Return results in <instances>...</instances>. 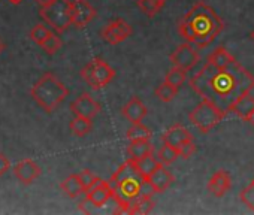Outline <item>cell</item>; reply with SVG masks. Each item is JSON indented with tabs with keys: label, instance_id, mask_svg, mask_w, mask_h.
I'll list each match as a JSON object with an SVG mask.
<instances>
[{
	"label": "cell",
	"instance_id": "1",
	"mask_svg": "<svg viewBox=\"0 0 254 215\" xmlns=\"http://www.w3.org/2000/svg\"><path fill=\"white\" fill-rule=\"evenodd\" d=\"M190 87L202 99L229 114L235 102L254 88V75L236 60L226 67L205 63L190 79Z\"/></svg>",
	"mask_w": 254,
	"mask_h": 215
},
{
	"label": "cell",
	"instance_id": "2",
	"mask_svg": "<svg viewBox=\"0 0 254 215\" xmlns=\"http://www.w3.org/2000/svg\"><path fill=\"white\" fill-rule=\"evenodd\" d=\"M181 36L196 48H206L224 29L218 14L203 2H197L178 24Z\"/></svg>",
	"mask_w": 254,
	"mask_h": 215
},
{
	"label": "cell",
	"instance_id": "3",
	"mask_svg": "<svg viewBox=\"0 0 254 215\" xmlns=\"http://www.w3.org/2000/svg\"><path fill=\"white\" fill-rule=\"evenodd\" d=\"M147 179L141 175L135 160L127 159L118 170L108 181L112 188V199L115 200L118 209L117 214H130L132 203L142 196V187Z\"/></svg>",
	"mask_w": 254,
	"mask_h": 215
},
{
	"label": "cell",
	"instance_id": "4",
	"mask_svg": "<svg viewBox=\"0 0 254 215\" xmlns=\"http://www.w3.org/2000/svg\"><path fill=\"white\" fill-rule=\"evenodd\" d=\"M30 94L45 112L51 114L69 96V90L56 75L47 72L35 82V85L30 90Z\"/></svg>",
	"mask_w": 254,
	"mask_h": 215
},
{
	"label": "cell",
	"instance_id": "5",
	"mask_svg": "<svg viewBox=\"0 0 254 215\" xmlns=\"http://www.w3.org/2000/svg\"><path fill=\"white\" fill-rule=\"evenodd\" d=\"M39 15L53 30L62 33L72 26V2L70 0H53L51 3L41 6Z\"/></svg>",
	"mask_w": 254,
	"mask_h": 215
},
{
	"label": "cell",
	"instance_id": "6",
	"mask_svg": "<svg viewBox=\"0 0 254 215\" xmlns=\"http://www.w3.org/2000/svg\"><path fill=\"white\" fill-rule=\"evenodd\" d=\"M226 117L224 112H221L218 108L211 103L206 99H202V102L190 112L189 120L193 126H196L202 133L211 132L223 118Z\"/></svg>",
	"mask_w": 254,
	"mask_h": 215
},
{
	"label": "cell",
	"instance_id": "7",
	"mask_svg": "<svg viewBox=\"0 0 254 215\" xmlns=\"http://www.w3.org/2000/svg\"><path fill=\"white\" fill-rule=\"evenodd\" d=\"M81 76L93 90H100L115 78V70L102 58H94L82 67Z\"/></svg>",
	"mask_w": 254,
	"mask_h": 215
},
{
	"label": "cell",
	"instance_id": "8",
	"mask_svg": "<svg viewBox=\"0 0 254 215\" xmlns=\"http://www.w3.org/2000/svg\"><path fill=\"white\" fill-rule=\"evenodd\" d=\"M199 53L194 48V45H191L190 42L181 44L180 47H177V50L169 55V60L174 66L181 67L184 70H190L193 69L197 63H199Z\"/></svg>",
	"mask_w": 254,
	"mask_h": 215
},
{
	"label": "cell",
	"instance_id": "9",
	"mask_svg": "<svg viewBox=\"0 0 254 215\" xmlns=\"http://www.w3.org/2000/svg\"><path fill=\"white\" fill-rule=\"evenodd\" d=\"M130 35H132L130 24L121 18H117V20L108 23L106 27L102 30V38L109 45H118L123 41H126Z\"/></svg>",
	"mask_w": 254,
	"mask_h": 215
},
{
	"label": "cell",
	"instance_id": "10",
	"mask_svg": "<svg viewBox=\"0 0 254 215\" xmlns=\"http://www.w3.org/2000/svg\"><path fill=\"white\" fill-rule=\"evenodd\" d=\"M70 111L75 117L93 120L100 112V105L88 93H82L70 103Z\"/></svg>",
	"mask_w": 254,
	"mask_h": 215
},
{
	"label": "cell",
	"instance_id": "11",
	"mask_svg": "<svg viewBox=\"0 0 254 215\" xmlns=\"http://www.w3.org/2000/svg\"><path fill=\"white\" fill-rule=\"evenodd\" d=\"M96 9L88 0H72V26L82 29L96 17Z\"/></svg>",
	"mask_w": 254,
	"mask_h": 215
},
{
	"label": "cell",
	"instance_id": "12",
	"mask_svg": "<svg viewBox=\"0 0 254 215\" xmlns=\"http://www.w3.org/2000/svg\"><path fill=\"white\" fill-rule=\"evenodd\" d=\"M14 173L17 176V179L21 184H32L33 181H36L41 175V167L36 161H33L32 159H24L21 161H18L14 167Z\"/></svg>",
	"mask_w": 254,
	"mask_h": 215
},
{
	"label": "cell",
	"instance_id": "13",
	"mask_svg": "<svg viewBox=\"0 0 254 215\" xmlns=\"http://www.w3.org/2000/svg\"><path fill=\"white\" fill-rule=\"evenodd\" d=\"M147 106L142 103V100L139 97H132L129 102H127L123 109L121 114L123 117L129 121L130 124H136V123H142V120L147 117Z\"/></svg>",
	"mask_w": 254,
	"mask_h": 215
},
{
	"label": "cell",
	"instance_id": "14",
	"mask_svg": "<svg viewBox=\"0 0 254 215\" xmlns=\"http://www.w3.org/2000/svg\"><path fill=\"white\" fill-rule=\"evenodd\" d=\"M206 187L214 197H223L232 188V178L227 170L220 169L209 178Z\"/></svg>",
	"mask_w": 254,
	"mask_h": 215
},
{
	"label": "cell",
	"instance_id": "15",
	"mask_svg": "<svg viewBox=\"0 0 254 215\" xmlns=\"http://www.w3.org/2000/svg\"><path fill=\"white\" fill-rule=\"evenodd\" d=\"M85 197L96 206L102 208L108 203L109 199H112V188L108 181H99L94 187H91L87 193Z\"/></svg>",
	"mask_w": 254,
	"mask_h": 215
},
{
	"label": "cell",
	"instance_id": "16",
	"mask_svg": "<svg viewBox=\"0 0 254 215\" xmlns=\"http://www.w3.org/2000/svg\"><path fill=\"white\" fill-rule=\"evenodd\" d=\"M193 136L191 133L181 124H175L172 126L165 135H163V144H168V145H172L175 148H181L186 142L191 141Z\"/></svg>",
	"mask_w": 254,
	"mask_h": 215
},
{
	"label": "cell",
	"instance_id": "17",
	"mask_svg": "<svg viewBox=\"0 0 254 215\" xmlns=\"http://www.w3.org/2000/svg\"><path fill=\"white\" fill-rule=\"evenodd\" d=\"M230 112H233L235 115H238L244 121H250V118L254 114V97L250 93L244 94L242 97H239L235 102Z\"/></svg>",
	"mask_w": 254,
	"mask_h": 215
},
{
	"label": "cell",
	"instance_id": "18",
	"mask_svg": "<svg viewBox=\"0 0 254 215\" xmlns=\"http://www.w3.org/2000/svg\"><path fill=\"white\" fill-rule=\"evenodd\" d=\"M147 181L150 182V185L153 187V190H154L156 193H163V191H166V190L172 185V182H174V175H172L165 166H162V167H159Z\"/></svg>",
	"mask_w": 254,
	"mask_h": 215
},
{
	"label": "cell",
	"instance_id": "19",
	"mask_svg": "<svg viewBox=\"0 0 254 215\" xmlns=\"http://www.w3.org/2000/svg\"><path fill=\"white\" fill-rule=\"evenodd\" d=\"M60 188H62V191H63L67 197H70V199H76V197H79L81 194L85 193V188H84V185H82V182H81L78 173L69 175L66 179H63L62 184H60Z\"/></svg>",
	"mask_w": 254,
	"mask_h": 215
},
{
	"label": "cell",
	"instance_id": "20",
	"mask_svg": "<svg viewBox=\"0 0 254 215\" xmlns=\"http://www.w3.org/2000/svg\"><path fill=\"white\" fill-rule=\"evenodd\" d=\"M150 154H153V145L150 141H132L127 147V157L132 160H139Z\"/></svg>",
	"mask_w": 254,
	"mask_h": 215
},
{
	"label": "cell",
	"instance_id": "21",
	"mask_svg": "<svg viewBox=\"0 0 254 215\" xmlns=\"http://www.w3.org/2000/svg\"><path fill=\"white\" fill-rule=\"evenodd\" d=\"M135 163H136V166H138L141 175H142L145 179H148L159 167L163 166V163H162L160 160H157L156 157H153V154L145 156V157H142V159H139V160H135Z\"/></svg>",
	"mask_w": 254,
	"mask_h": 215
},
{
	"label": "cell",
	"instance_id": "22",
	"mask_svg": "<svg viewBox=\"0 0 254 215\" xmlns=\"http://www.w3.org/2000/svg\"><path fill=\"white\" fill-rule=\"evenodd\" d=\"M69 129H70V132H72L73 136H76V138H84V136H87V135L91 132L93 124H91V120H88V118L75 117V118L70 121Z\"/></svg>",
	"mask_w": 254,
	"mask_h": 215
},
{
	"label": "cell",
	"instance_id": "23",
	"mask_svg": "<svg viewBox=\"0 0 254 215\" xmlns=\"http://www.w3.org/2000/svg\"><path fill=\"white\" fill-rule=\"evenodd\" d=\"M206 61L211 63V64L215 66V67H226V66H229L230 63H233L235 58L232 57V54H230L226 48L220 47V48H217V50L208 57Z\"/></svg>",
	"mask_w": 254,
	"mask_h": 215
},
{
	"label": "cell",
	"instance_id": "24",
	"mask_svg": "<svg viewBox=\"0 0 254 215\" xmlns=\"http://www.w3.org/2000/svg\"><path fill=\"white\" fill-rule=\"evenodd\" d=\"M154 205L153 194H142L132 203L130 214H150L154 209Z\"/></svg>",
	"mask_w": 254,
	"mask_h": 215
},
{
	"label": "cell",
	"instance_id": "25",
	"mask_svg": "<svg viewBox=\"0 0 254 215\" xmlns=\"http://www.w3.org/2000/svg\"><path fill=\"white\" fill-rule=\"evenodd\" d=\"M151 138V130L144 126L142 123L132 124V127L127 130V139L132 141H150Z\"/></svg>",
	"mask_w": 254,
	"mask_h": 215
},
{
	"label": "cell",
	"instance_id": "26",
	"mask_svg": "<svg viewBox=\"0 0 254 215\" xmlns=\"http://www.w3.org/2000/svg\"><path fill=\"white\" fill-rule=\"evenodd\" d=\"M180 157H181L180 150L175 148V147H172V145H168V144H165V145L160 148V151H159V160H160L163 164H166V166L175 163Z\"/></svg>",
	"mask_w": 254,
	"mask_h": 215
},
{
	"label": "cell",
	"instance_id": "27",
	"mask_svg": "<svg viewBox=\"0 0 254 215\" xmlns=\"http://www.w3.org/2000/svg\"><path fill=\"white\" fill-rule=\"evenodd\" d=\"M186 79H187V70H184V69H181V67H177V66H174V67H172L171 70H168V73L165 75V81L169 82L171 85L177 87V88H180V87L186 82Z\"/></svg>",
	"mask_w": 254,
	"mask_h": 215
},
{
	"label": "cell",
	"instance_id": "28",
	"mask_svg": "<svg viewBox=\"0 0 254 215\" xmlns=\"http://www.w3.org/2000/svg\"><path fill=\"white\" fill-rule=\"evenodd\" d=\"M177 94H178V88L174 87V85H171V84L166 82V81H165L162 85H159V87L156 88V96H157L162 102H165V103L172 102V100L175 99Z\"/></svg>",
	"mask_w": 254,
	"mask_h": 215
},
{
	"label": "cell",
	"instance_id": "29",
	"mask_svg": "<svg viewBox=\"0 0 254 215\" xmlns=\"http://www.w3.org/2000/svg\"><path fill=\"white\" fill-rule=\"evenodd\" d=\"M138 6L144 14H147L151 18L156 14H159L165 5H162L159 0H138Z\"/></svg>",
	"mask_w": 254,
	"mask_h": 215
},
{
	"label": "cell",
	"instance_id": "30",
	"mask_svg": "<svg viewBox=\"0 0 254 215\" xmlns=\"http://www.w3.org/2000/svg\"><path fill=\"white\" fill-rule=\"evenodd\" d=\"M53 35V32L50 30V29H47L44 24H36L33 29H32V32H30V39L35 42V44H38V45H44V42L50 38Z\"/></svg>",
	"mask_w": 254,
	"mask_h": 215
},
{
	"label": "cell",
	"instance_id": "31",
	"mask_svg": "<svg viewBox=\"0 0 254 215\" xmlns=\"http://www.w3.org/2000/svg\"><path fill=\"white\" fill-rule=\"evenodd\" d=\"M42 48H44V51H45L47 54L53 55V54H56V53L62 48V39H60L56 33H53V35L44 42Z\"/></svg>",
	"mask_w": 254,
	"mask_h": 215
},
{
	"label": "cell",
	"instance_id": "32",
	"mask_svg": "<svg viewBox=\"0 0 254 215\" xmlns=\"http://www.w3.org/2000/svg\"><path fill=\"white\" fill-rule=\"evenodd\" d=\"M78 175H79V179H81V182H82V185H84V188H85V193L100 181V178H97V176H96L93 172H90L88 169L81 170Z\"/></svg>",
	"mask_w": 254,
	"mask_h": 215
},
{
	"label": "cell",
	"instance_id": "33",
	"mask_svg": "<svg viewBox=\"0 0 254 215\" xmlns=\"http://www.w3.org/2000/svg\"><path fill=\"white\" fill-rule=\"evenodd\" d=\"M241 200H242V203H244L248 209H251V211L254 212V182H253V181H251L250 185H247V187L241 191Z\"/></svg>",
	"mask_w": 254,
	"mask_h": 215
},
{
	"label": "cell",
	"instance_id": "34",
	"mask_svg": "<svg viewBox=\"0 0 254 215\" xmlns=\"http://www.w3.org/2000/svg\"><path fill=\"white\" fill-rule=\"evenodd\" d=\"M194 151H196V147H194V142H193V139L191 141H189V142H186L181 148H180V153H181V157L183 159H190L193 154H194Z\"/></svg>",
	"mask_w": 254,
	"mask_h": 215
},
{
	"label": "cell",
	"instance_id": "35",
	"mask_svg": "<svg viewBox=\"0 0 254 215\" xmlns=\"http://www.w3.org/2000/svg\"><path fill=\"white\" fill-rule=\"evenodd\" d=\"M9 169H11V161L8 160L6 156L0 154V176H2L3 173H6Z\"/></svg>",
	"mask_w": 254,
	"mask_h": 215
},
{
	"label": "cell",
	"instance_id": "36",
	"mask_svg": "<svg viewBox=\"0 0 254 215\" xmlns=\"http://www.w3.org/2000/svg\"><path fill=\"white\" fill-rule=\"evenodd\" d=\"M91 208H96V206H94V205H93V203H91V202H90L87 197H85V199H84V200L79 203V209H81L82 212H85V214H90V212L93 211Z\"/></svg>",
	"mask_w": 254,
	"mask_h": 215
},
{
	"label": "cell",
	"instance_id": "37",
	"mask_svg": "<svg viewBox=\"0 0 254 215\" xmlns=\"http://www.w3.org/2000/svg\"><path fill=\"white\" fill-rule=\"evenodd\" d=\"M35 2L39 5V6H45V5H48V3H51L53 0H35Z\"/></svg>",
	"mask_w": 254,
	"mask_h": 215
},
{
	"label": "cell",
	"instance_id": "38",
	"mask_svg": "<svg viewBox=\"0 0 254 215\" xmlns=\"http://www.w3.org/2000/svg\"><path fill=\"white\" fill-rule=\"evenodd\" d=\"M9 2H11V3H14V5H18L20 2H23V0H9Z\"/></svg>",
	"mask_w": 254,
	"mask_h": 215
},
{
	"label": "cell",
	"instance_id": "39",
	"mask_svg": "<svg viewBox=\"0 0 254 215\" xmlns=\"http://www.w3.org/2000/svg\"><path fill=\"white\" fill-rule=\"evenodd\" d=\"M248 123H251V124H253V126H254V114H253V117H251V118H250V121H248Z\"/></svg>",
	"mask_w": 254,
	"mask_h": 215
},
{
	"label": "cell",
	"instance_id": "40",
	"mask_svg": "<svg viewBox=\"0 0 254 215\" xmlns=\"http://www.w3.org/2000/svg\"><path fill=\"white\" fill-rule=\"evenodd\" d=\"M159 2H160V3H162V5H165V3H166V2H168V0H159Z\"/></svg>",
	"mask_w": 254,
	"mask_h": 215
},
{
	"label": "cell",
	"instance_id": "41",
	"mask_svg": "<svg viewBox=\"0 0 254 215\" xmlns=\"http://www.w3.org/2000/svg\"><path fill=\"white\" fill-rule=\"evenodd\" d=\"M251 39H253V41H254V30H253V32H251Z\"/></svg>",
	"mask_w": 254,
	"mask_h": 215
},
{
	"label": "cell",
	"instance_id": "42",
	"mask_svg": "<svg viewBox=\"0 0 254 215\" xmlns=\"http://www.w3.org/2000/svg\"><path fill=\"white\" fill-rule=\"evenodd\" d=\"M253 182H254V179H253Z\"/></svg>",
	"mask_w": 254,
	"mask_h": 215
}]
</instances>
